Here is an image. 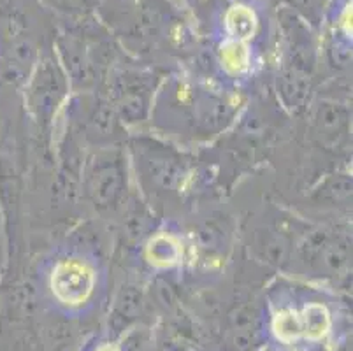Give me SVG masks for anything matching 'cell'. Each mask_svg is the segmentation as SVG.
Segmentation results:
<instances>
[{"mask_svg": "<svg viewBox=\"0 0 353 351\" xmlns=\"http://www.w3.org/2000/svg\"><path fill=\"white\" fill-rule=\"evenodd\" d=\"M105 270L95 255L78 248L54 251L41 267V281L54 304L83 309L95 301Z\"/></svg>", "mask_w": 353, "mask_h": 351, "instance_id": "cell-1", "label": "cell"}, {"mask_svg": "<svg viewBox=\"0 0 353 351\" xmlns=\"http://www.w3.org/2000/svg\"><path fill=\"white\" fill-rule=\"evenodd\" d=\"M146 259L157 269H171L181 259V248L172 236L159 234L148 243Z\"/></svg>", "mask_w": 353, "mask_h": 351, "instance_id": "cell-4", "label": "cell"}, {"mask_svg": "<svg viewBox=\"0 0 353 351\" xmlns=\"http://www.w3.org/2000/svg\"><path fill=\"white\" fill-rule=\"evenodd\" d=\"M218 58H220L221 70L232 79H246L253 72L256 62L255 51L250 43L230 41V39H225L221 43Z\"/></svg>", "mask_w": 353, "mask_h": 351, "instance_id": "cell-3", "label": "cell"}, {"mask_svg": "<svg viewBox=\"0 0 353 351\" xmlns=\"http://www.w3.org/2000/svg\"><path fill=\"white\" fill-rule=\"evenodd\" d=\"M272 330L283 343L319 341L330 330V313L322 302H304L301 308L283 305L274 313Z\"/></svg>", "mask_w": 353, "mask_h": 351, "instance_id": "cell-2", "label": "cell"}, {"mask_svg": "<svg viewBox=\"0 0 353 351\" xmlns=\"http://www.w3.org/2000/svg\"><path fill=\"white\" fill-rule=\"evenodd\" d=\"M97 351H117V350H114L113 346H109V344H108V346H102V348H99Z\"/></svg>", "mask_w": 353, "mask_h": 351, "instance_id": "cell-5", "label": "cell"}]
</instances>
